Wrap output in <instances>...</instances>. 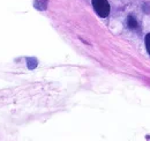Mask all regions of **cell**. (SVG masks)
<instances>
[{
  "mask_svg": "<svg viewBox=\"0 0 150 141\" xmlns=\"http://www.w3.org/2000/svg\"><path fill=\"white\" fill-rule=\"evenodd\" d=\"M34 6L39 11H45L47 7V0H35Z\"/></svg>",
  "mask_w": 150,
  "mask_h": 141,
  "instance_id": "cell-2",
  "label": "cell"
},
{
  "mask_svg": "<svg viewBox=\"0 0 150 141\" xmlns=\"http://www.w3.org/2000/svg\"><path fill=\"white\" fill-rule=\"evenodd\" d=\"M146 46H147L148 52L150 53V34H148V35L146 36Z\"/></svg>",
  "mask_w": 150,
  "mask_h": 141,
  "instance_id": "cell-5",
  "label": "cell"
},
{
  "mask_svg": "<svg viewBox=\"0 0 150 141\" xmlns=\"http://www.w3.org/2000/svg\"><path fill=\"white\" fill-rule=\"evenodd\" d=\"M27 65H28V68L29 69H34V68H36L38 65L37 62V59L36 58H27Z\"/></svg>",
  "mask_w": 150,
  "mask_h": 141,
  "instance_id": "cell-3",
  "label": "cell"
},
{
  "mask_svg": "<svg viewBox=\"0 0 150 141\" xmlns=\"http://www.w3.org/2000/svg\"><path fill=\"white\" fill-rule=\"evenodd\" d=\"M127 23H128V27H129L131 29H135V28H137V22H136V20H135L132 15L128 16V19H127Z\"/></svg>",
  "mask_w": 150,
  "mask_h": 141,
  "instance_id": "cell-4",
  "label": "cell"
},
{
  "mask_svg": "<svg viewBox=\"0 0 150 141\" xmlns=\"http://www.w3.org/2000/svg\"><path fill=\"white\" fill-rule=\"evenodd\" d=\"M95 12L100 18H106L110 14V5L108 0H93Z\"/></svg>",
  "mask_w": 150,
  "mask_h": 141,
  "instance_id": "cell-1",
  "label": "cell"
}]
</instances>
